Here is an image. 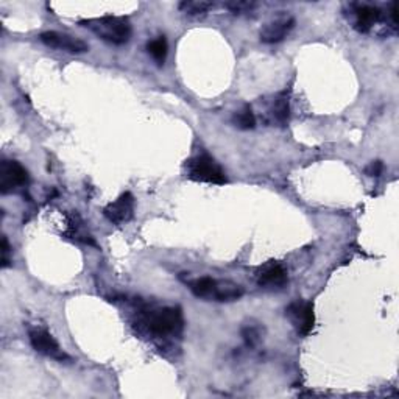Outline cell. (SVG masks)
Returning a JSON list of instances; mask_svg holds the SVG:
<instances>
[{
    "label": "cell",
    "mask_w": 399,
    "mask_h": 399,
    "mask_svg": "<svg viewBox=\"0 0 399 399\" xmlns=\"http://www.w3.org/2000/svg\"><path fill=\"white\" fill-rule=\"evenodd\" d=\"M270 111H272L273 119L278 122L281 127L287 124L288 118H290V103H288V97L286 95V92H282V94H278L273 98Z\"/></svg>",
    "instance_id": "obj_13"
},
{
    "label": "cell",
    "mask_w": 399,
    "mask_h": 399,
    "mask_svg": "<svg viewBox=\"0 0 399 399\" xmlns=\"http://www.w3.org/2000/svg\"><path fill=\"white\" fill-rule=\"evenodd\" d=\"M293 27H295L293 17L290 16L279 17V19H275L262 27L261 41L266 42V44H276V42H281L284 39L286 36L292 32Z\"/></svg>",
    "instance_id": "obj_9"
},
{
    "label": "cell",
    "mask_w": 399,
    "mask_h": 399,
    "mask_svg": "<svg viewBox=\"0 0 399 399\" xmlns=\"http://www.w3.org/2000/svg\"><path fill=\"white\" fill-rule=\"evenodd\" d=\"M382 171H384L382 161H373L365 167V174L368 176H379V175H382Z\"/></svg>",
    "instance_id": "obj_19"
},
{
    "label": "cell",
    "mask_w": 399,
    "mask_h": 399,
    "mask_svg": "<svg viewBox=\"0 0 399 399\" xmlns=\"http://www.w3.org/2000/svg\"><path fill=\"white\" fill-rule=\"evenodd\" d=\"M242 337L247 342V345L254 346L261 340V329L257 326H245L242 329Z\"/></svg>",
    "instance_id": "obj_17"
},
{
    "label": "cell",
    "mask_w": 399,
    "mask_h": 399,
    "mask_svg": "<svg viewBox=\"0 0 399 399\" xmlns=\"http://www.w3.org/2000/svg\"><path fill=\"white\" fill-rule=\"evenodd\" d=\"M80 26L88 28L100 39L115 46L127 44L133 33L130 21L118 16H103L95 17V19L80 21Z\"/></svg>",
    "instance_id": "obj_1"
},
{
    "label": "cell",
    "mask_w": 399,
    "mask_h": 399,
    "mask_svg": "<svg viewBox=\"0 0 399 399\" xmlns=\"http://www.w3.org/2000/svg\"><path fill=\"white\" fill-rule=\"evenodd\" d=\"M28 183V171L17 161L5 159L0 165V192L7 195L15 189L26 186Z\"/></svg>",
    "instance_id": "obj_6"
},
{
    "label": "cell",
    "mask_w": 399,
    "mask_h": 399,
    "mask_svg": "<svg viewBox=\"0 0 399 399\" xmlns=\"http://www.w3.org/2000/svg\"><path fill=\"white\" fill-rule=\"evenodd\" d=\"M225 7L228 8L231 13L241 15V13H250V11H253L256 8V3L254 2H228V3H225Z\"/></svg>",
    "instance_id": "obj_18"
},
{
    "label": "cell",
    "mask_w": 399,
    "mask_h": 399,
    "mask_svg": "<svg viewBox=\"0 0 399 399\" xmlns=\"http://www.w3.org/2000/svg\"><path fill=\"white\" fill-rule=\"evenodd\" d=\"M286 315L288 320L292 322L295 329L298 334L308 335L315 324V314H314V304L309 301H303V299H297L286 309Z\"/></svg>",
    "instance_id": "obj_4"
},
{
    "label": "cell",
    "mask_w": 399,
    "mask_h": 399,
    "mask_svg": "<svg viewBox=\"0 0 399 399\" xmlns=\"http://www.w3.org/2000/svg\"><path fill=\"white\" fill-rule=\"evenodd\" d=\"M147 326L156 335L175 334L183 328V314L178 308H163L153 310L147 317Z\"/></svg>",
    "instance_id": "obj_3"
},
{
    "label": "cell",
    "mask_w": 399,
    "mask_h": 399,
    "mask_svg": "<svg viewBox=\"0 0 399 399\" xmlns=\"http://www.w3.org/2000/svg\"><path fill=\"white\" fill-rule=\"evenodd\" d=\"M187 176L190 180L207 184H225L226 175L222 167L211 156L198 155L186 163Z\"/></svg>",
    "instance_id": "obj_2"
},
{
    "label": "cell",
    "mask_w": 399,
    "mask_h": 399,
    "mask_svg": "<svg viewBox=\"0 0 399 399\" xmlns=\"http://www.w3.org/2000/svg\"><path fill=\"white\" fill-rule=\"evenodd\" d=\"M287 282V272L281 263H268L257 275V284L262 287H281Z\"/></svg>",
    "instance_id": "obj_11"
},
{
    "label": "cell",
    "mask_w": 399,
    "mask_h": 399,
    "mask_svg": "<svg viewBox=\"0 0 399 399\" xmlns=\"http://www.w3.org/2000/svg\"><path fill=\"white\" fill-rule=\"evenodd\" d=\"M30 337V343L35 351H38L39 354H44L47 358L64 362L69 360V355H67L63 348L59 346V343L55 340V337L48 333L46 329H32L28 333Z\"/></svg>",
    "instance_id": "obj_5"
},
{
    "label": "cell",
    "mask_w": 399,
    "mask_h": 399,
    "mask_svg": "<svg viewBox=\"0 0 399 399\" xmlns=\"http://www.w3.org/2000/svg\"><path fill=\"white\" fill-rule=\"evenodd\" d=\"M243 288L231 281H217L214 284L211 298L214 301H236V299L242 298Z\"/></svg>",
    "instance_id": "obj_12"
},
{
    "label": "cell",
    "mask_w": 399,
    "mask_h": 399,
    "mask_svg": "<svg viewBox=\"0 0 399 399\" xmlns=\"http://www.w3.org/2000/svg\"><path fill=\"white\" fill-rule=\"evenodd\" d=\"M355 15V30H359L360 33L370 32L373 26L376 22L382 19V11L374 5H355L354 8Z\"/></svg>",
    "instance_id": "obj_10"
},
{
    "label": "cell",
    "mask_w": 399,
    "mask_h": 399,
    "mask_svg": "<svg viewBox=\"0 0 399 399\" xmlns=\"http://www.w3.org/2000/svg\"><path fill=\"white\" fill-rule=\"evenodd\" d=\"M147 50H149L153 59H155L159 66H163L165 58H167V52H169L167 39H165L164 36H159V38L149 42V46H147Z\"/></svg>",
    "instance_id": "obj_15"
},
{
    "label": "cell",
    "mask_w": 399,
    "mask_h": 399,
    "mask_svg": "<svg viewBox=\"0 0 399 399\" xmlns=\"http://www.w3.org/2000/svg\"><path fill=\"white\" fill-rule=\"evenodd\" d=\"M212 7H214L212 2H192V0H186V2L180 3V10L189 16L205 15Z\"/></svg>",
    "instance_id": "obj_16"
},
{
    "label": "cell",
    "mask_w": 399,
    "mask_h": 399,
    "mask_svg": "<svg viewBox=\"0 0 399 399\" xmlns=\"http://www.w3.org/2000/svg\"><path fill=\"white\" fill-rule=\"evenodd\" d=\"M232 124H234V127H237L239 130H253L256 127V118L251 106L245 105L241 111H237L232 115Z\"/></svg>",
    "instance_id": "obj_14"
},
{
    "label": "cell",
    "mask_w": 399,
    "mask_h": 399,
    "mask_svg": "<svg viewBox=\"0 0 399 399\" xmlns=\"http://www.w3.org/2000/svg\"><path fill=\"white\" fill-rule=\"evenodd\" d=\"M105 217L115 225L125 223L128 220L133 219L134 214V196L130 192L122 194L118 200L109 203L105 210H103Z\"/></svg>",
    "instance_id": "obj_8"
},
{
    "label": "cell",
    "mask_w": 399,
    "mask_h": 399,
    "mask_svg": "<svg viewBox=\"0 0 399 399\" xmlns=\"http://www.w3.org/2000/svg\"><path fill=\"white\" fill-rule=\"evenodd\" d=\"M39 39L44 42L47 47L58 48V50H64L69 53H84L89 50V46L86 44L83 39L77 38V36L59 33V32H46L41 33Z\"/></svg>",
    "instance_id": "obj_7"
}]
</instances>
